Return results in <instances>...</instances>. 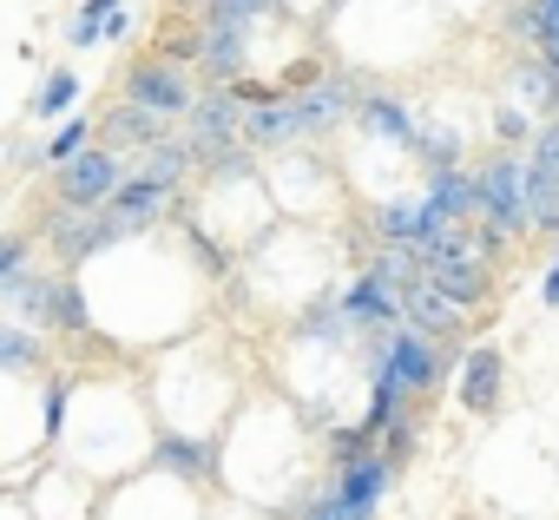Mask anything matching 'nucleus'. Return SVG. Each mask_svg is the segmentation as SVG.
Wrapping results in <instances>:
<instances>
[{
    "label": "nucleus",
    "mask_w": 559,
    "mask_h": 520,
    "mask_svg": "<svg viewBox=\"0 0 559 520\" xmlns=\"http://www.w3.org/2000/svg\"><path fill=\"white\" fill-rule=\"evenodd\" d=\"M53 330H67V336L93 330V304H86L80 277H67V271H60V291H53Z\"/></svg>",
    "instance_id": "28"
},
{
    "label": "nucleus",
    "mask_w": 559,
    "mask_h": 520,
    "mask_svg": "<svg viewBox=\"0 0 559 520\" xmlns=\"http://www.w3.org/2000/svg\"><path fill=\"white\" fill-rule=\"evenodd\" d=\"M369 428H330V454H336V468H349V461H362L369 454Z\"/></svg>",
    "instance_id": "32"
},
{
    "label": "nucleus",
    "mask_w": 559,
    "mask_h": 520,
    "mask_svg": "<svg viewBox=\"0 0 559 520\" xmlns=\"http://www.w3.org/2000/svg\"><path fill=\"white\" fill-rule=\"evenodd\" d=\"M171 139V119H158V113H145V106H132V99H119L106 119H99V145L106 152H152V145H165Z\"/></svg>",
    "instance_id": "13"
},
{
    "label": "nucleus",
    "mask_w": 559,
    "mask_h": 520,
    "mask_svg": "<svg viewBox=\"0 0 559 520\" xmlns=\"http://www.w3.org/2000/svg\"><path fill=\"white\" fill-rule=\"evenodd\" d=\"M40 231H47L53 257L67 264V277H73L80 264H93V257H106L112 244H126V231L112 224V211H67V204H53V211L40 217Z\"/></svg>",
    "instance_id": "4"
},
{
    "label": "nucleus",
    "mask_w": 559,
    "mask_h": 520,
    "mask_svg": "<svg viewBox=\"0 0 559 520\" xmlns=\"http://www.w3.org/2000/svg\"><path fill=\"white\" fill-rule=\"evenodd\" d=\"M73 106H80V73L73 67H53L40 80V93H34V119H67Z\"/></svg>",
    "instance_id": "26"
},
{
    "label": "nucleus",
    "mask_w": 559,
    "mask_h": 520,
    "mask_svg": "<svg viewBox=\"0 0 559 520\" xmlns=\"http://www.w3.org/2000/svg\"><path fill=\"white\" fill-rule=\"evenodd\" d=\"M369 271H376L382 284H395L402 297H408V291H415V284L428 277V271H421V250H415V244H376V257H369Z\"/></svg>",
    "instance_id": "24"
},
{
    "label": "nucleus",
    "mask_w": 559,
    "mask_h": 520,
    "mask_svg": "<svg viewBox=\"0 0 559 520\" xmlns=\"http://www.w3.org/2000/svg\"><path fill=\"white\" fill-rule=\"evenodd\" d=\"M119 93H126L132 106H145V113L171 119V126H185V119H191V106L204 99V86L191 80V67H178V60H165V54L132 60V67H126V80H119Z\"/></svg>",
    "instance_id": "2"
},
{
    "label": "nucleus",
    "mask_w": 559,
    "mask_h": 520,
    "mask_svg": "<svg viewBox=\"0 0 559 520\" xmlns=\"http://www.w3.org/2000/svg\"><path fill=\"white\" fill-rule=\"evenodd\" d=\"M421 271H428V284H435L441 297H454L461 310H474V304H487V291H493V277H487V257H474V250H448V257H421Z\"/></svg>",
    "instance_id": "11"
},
{
    "label": "nucleus",
    "mask_w": 559,
    "mask_h": 520,
    "mask_svg": "<svg viewBox=\"0 0 559 520\" xmlns=\"http://www.w3.org/2000/svg\"><path fill=\"white\" fill-rule=\"evenodd\" d=\"M336 304H343V317H349V330H356V336H382V330H402V323H408L402 291H395V284H382L376 271H362Z\"/></svg>",
    "instance_id": "9"
},
{
    "label": "nucleus",
    "mask_w": 559,
    "mask_h": 520,
    "mask_svg": "<svg viewBox=\"0 0 559 520\" xmlns=\"http://www.w3.org/2000/svg\"><path fill=\"white\" fill-rule=\"evenodd\" d=\"M191 172H198V158H191L185 139H165V145H152V152L139 158V178H152V185H165V191H185Z\"/></svg>",
    "instance_id": "22"
},
{
    "label": "nucleus",
    "mask_w": 559,
    "mask_h": 520,
    "mask_svg": "<svg viewBox=\"0 0 559 520\" xmlns=\"http://www.w3.org/2000/svg\"><path fill=\"white\" fill-rule=\"evenodd\" d=\"M402 310H408V330H421V336H435V343H448V336H461V330H467V310H461L454 297H441L428 277L402 297Z\"/></svg>",
    "instance_id": "16"
},
{
    "label": "nucleus",
    "mask_w": 559,
    "mask_h": 520,
    "mask_svg": "<svg viewBox=\"0 0 559 520\" xmlns=\"http://www.w3.org/2000/svg\"><path fill=\"white\" fill-rule=\"evenodd\" d=\"M493 139H500V145H520V139H539V126H533V113H520V106H493Z\"/></svg>",
    "instance_id": "30"
},
{
    "label": "nucleus",
    "mask_w": 559,
    "mask_h": 520,
    "mask_svg": "<svg viewBox=\"0 0 559 520\" xmlns=\"http://www.w3.org/2000/svg\"><path fill=\"white\" fill-rule=\"evenodd\" d=\"M474 185H480V224H493L500 237H526V231H533V224H526V158L493 152V158L474 172Z\"/></svg>",
    "instance_id": "5"
},
{
    "label": "nucleus",
    "mask_w": 559,
    "mask_h": 520,
    "mask_svg": "<svg viewBox=\"0 0 559 520\" xmlns=\"http://www.w3.org/2000/svg\"><path fill=\"white\" fill-rule=\"evenodd\" d=\"M40 409H47V415H40V428H47V441H53V435L67 428V382H60V376L47 382V402H40Z\"/></svg>",
    "instance_id": "33"
},
{
    "label": "nucleus",
    "mask_w": 559,
    "mask_h": 520,
    "mask_svg": "<svg viewBox=\"0 0 559 520\" xmlns=\"http://www.w3.org/2000/svg\"><path fill=\"white\" fill-rule=\"evenodd\" d=\"M539 297H546V310H559V257H552V271L539 277Z\"/></svg>",
    "instance_id": "35"
},
{
    "label": "nucleus",
    "mask_w": 559,
    "mask_h": 520,
    "mask_svg": "<svg viewBox=\"0 0 559 520\" xmlns=\"http://www.w3.org/2000/svg\"><path fill=\"white\" fill-rule=\"evenodd\" d=\"M356 126L369 132V139H382V145H415V113H408V99H395V93H362V106H356Z\"/></svg>",
    "instance_id": "19"
},
{
    "label": "nucleus",
    "mask_w": 559,
    "mask_h": 520,
    "mask_svg": "<svg viewBox=\"0 0 559 520\" xmlns=\"http://www.w3.org/2000/svg\"><path fill=\"white\" fill-rule=\"evenodd\" d=\"M53 291H60V277L21 271V277L0 284V304H8V317H14L21 330H53Z\"/></svg>",
    "instance_id": "15"
},
{
    "label": "nucleus",
    "mask_w": 559,
    "mask_h": 520,
    "mask_svg": "<svg viewBox=\"0 0 559 520\" xmlns=\"http://www.w3.org/2000/svg\"><path fill=\"white\" fill-rule=\"evenodd\" d=\"M369 376L376 382H389L402 402H415V395H435L441 382H448V350L435 343V336H421V330H382V336H369Z\"/></svg>",
    "instance_id": "1"
},
{
    "label": "nucleus",
    "mask_w": 559,
    "mask_h": 520,
    "mask_svg": "<svg viewBox=\"0 0 559 520\" xmlns=\"http://www.w3.org/2000/svg\"><path fill=\"white\" fill-rule=\"evenodd\" d=\"M369 217H376L382 244H415L421 250V237H428V198H382Z\"/></svg>",
    "instance_id": "21"
},
{
    "label": "nucleus",
    "mask_w": 559,
    "mask_h": 520,
    "mask_svg": "<svg viewBox=\"0 0 559 520\" xmlns=\"http://www.w3.org/2000/svg\"><path fill=\"white\" fill-rule=\"evenodd\" d=\"M526 224L559 231V126H539L526 145Z\"/></svg>",
    "instance_id": "8"
},
{
    "label": "nucleus",
    "mask_w": 559,
    "mask_h": 520,
    "mask_svg": "<svg viewBox=\"0 0 559 520\" xmlns=\"http://www.w3.org/2000/svg\"><path fill=\"white\" fill-rule=\"evenodd\" d=\"M395 461L382 454V448H369L362 461H349V468H336V481H330V494H336V513L349 520V513H376L382 507V494L395 487Z\"/></svg>",
    "instance_id": "10"
},
{
    "label": "nucleus",
    "mask_w": 559,
    "mask_h": 520,
    "mask_svg": "<svg viewBox=\"0 0 559 520\" xmlns=\"http://www.w3.org/2000/svg\"><path fill=\"white\" fill-rule=\"evenodd\" d=\"M152 468H165V474L185 481V487H204V481H211V448H204L198 435L158 428V441H152Z\"/></svg>",
    "instance_id": "18"
},
{
    "label": "nucleus",
    "mask_w": 559,
    "mask_h": 520,
    "mask_svg": "<svg viewBox=\"0 0 559 520\" xmlns=\"http://www.w3.org/2000/svg\"><path fill=\"white\" fill-rule=\"evenodd\" d=\"M171 8H211V0H171Z\"/></svg>",
    "instance_id": "37"
},
{
    "label": "nucleus",
    "mask_w": 559,
    "mask_h": 520,
    "mask_svg": "<svg viewBox=\"0 0 559 520\" xmlns=\"http://www.w3.org/2000/svg\"><path fill=\"white\" fill-rule=\"evenodd\" d=\"M507 86H513V106H520V113H539L546 126L559 119V73H552L539 54H533V60H520V67L507 73Z\"/></svg>",
    "instance_id": "20"
},
{
    "label": "nucleus",
    "mask_w": 559,
    "mask_h": 520,
    "mask_svg": "<svg viewBox=\"0 0 559 520\" xmlns=\"http://www.w3.org/2000/svg\"><path fill=\"white\" fill-rule=\"evenodd\" d=\"M34 369H47V343H40V330L0 323V376H34Z\"/></svg>",
    "instance_id": "23"
},
{
    "label": "nucleus",
    "mask_w": 559,
    "mask_h": 520,
    "mask_svg": "<svg viewBox=\"0 0 559 520\" xmlns=\"http://www.w3.org/2000/svg\"><path fill=\"white\" fill-rule=\"evenodd\" d=\"M284 0H211L204 8V27H224V34H250L257 21H276Z\"/></svg>",
    "instance_id": "25"
},
{
    "label": "nucleus",
    "mask_w": 559,
    "mask_h": 520,
    "mask_svg": "<svg viewBox=\"0 0 559 520\" xmlns=\"http://www.w3.org/2000/svg\"><path fill=\"white\" fill-rule=\"evenodd\" d=\"M171 204H178V191H165V185H152V178H139V172H132V178L112 191V204H106V211H112V224H119L126 237H139V231H152Z\"/></svg>",
    "instance_id": "14"
},
{
    "label": "nucleus",
    "mask_w": 559,
    "mask_h": 520,
    "mask_svg": "<svg viewBox=\"0 0 559 520\" xmlns=\"http://www.w3.org/2000/svg\"><path fill=\"white\" fill-rule=\"evenodd\" d=\"M27 231H0V284H8V277H21L27 271Z\"/></svg>",
    "instance_id": "31"
},
{
    "label": "nucleus",
    "mask_w": 559,
    "mask_h": 520,
    "mask_svg": "<svg viewBox=\"0 0 559 520\" xmlns=\"http://www.w3.org/2000/svg\"><path fill=\"white\" fill-rule=\"evenodd\" d=\"M382 454H389L395 468H408V454H415V415H408V422H395V428L382 435Z\"/></svg>",
    "instance_id": "34"
},
{
    "label": "nucleus",
    "mask_w": 559,
    "mask_h": 520,
    "mask_svg": "<svg viewBox=\"0 0 559 520\" xmlns=\"http://www.w3.org/2000/svg\"><path fill=\"white\" fill-rule=\"evenodd\" d=\"M198 73H204V86H237V80H250V34H224V27H204V54H198Z\"/></svg>",
    "instance_id": "17"
},
{
    "label": "nucleus",
    "mask_w": 559,
    "mask_h": 520,
    "mask_svg": "<svg viewBox=\"0 0 559 520\" xmlns=\"http://www.w3.org/2000/svg\"><path fill=\"white\" fill-rule=\"evenodd\" d=\"M93 139H99V119H86V113H80V119H67V126L53 132V145L40 152V165H53V172H60V165H73V158H86V152H93Z\"/></svg>",
    "instance_id": "27"
},
{
    "label": "nucleus",
    "mask_w": 559,
    "mask_h": 520,
    "mask_svg": "<svg viewBox=\"0 0 559 520\" xmlns=\"http://www.w3.org/2000/svg\"><path fill=\"white\" fill-rule=\"evenodd\" d=\"M119 185H126L119 152L93 145L86 158H73V165H60V172H53V204H67V211H106Z\"/></svg>",
    "instance_id": "6"
},
{
    "label": "nucleus",
    "mask_w": 559,
    "mask_h": 520,
    "mask_svg": "<svg viewBox=\"0 0 559 520\" xmlns=\"http://www.w3.org/2000/svg\"><path fill=\"white\" fill-rule=\"evenodd\" d=\"M500 389H507V356H500L493 343L467 350V356H461V382H454L461 409H467V415H493V409H500Z\"/></svg>",
    "instance_id": "12"
},
{
    "label": "nucleus",
    "mask_w": 559,
    "mask_h": 520,
    "mask_svg": "<svg viewBox=\"0 0 559 520\" xmlns=\"http://www.w3.org/2000/svg\"><path fill=\"white\" fill-rule=\"evenodd\" d=\"M552 126H559V119H552Z\"/></svg>",
    "instance_id": "38"
},
{
    "label": "nucleus",
    "mask_w": 559,
    "mask_h": 520,
    "mask_svg": "<svg viewBox=\"0 0 559 520\" xmlns=\"http://www.w3.org/2000/svg\"><path fill=\"white\" fill-rule=\"evenodd\" d=\"M198 158V172H217L230 152H243V99L230 86H204V99L191 106L185 132H178Z\"/></svg>",
    "instance_id": "3"
},
{
    "label": "nucleus",
    "mask_w": 559,
    "mask_h": 520,
    "mask_svg": "<svg viewBox=\"0 0 559 520\" xmlns=\"http://www.w3.org/2000/svg\"><path fill=\"white\" fill-rule=\"evenodd\" d=\"M132 34V14H106V40H126Z\"/></svg>",
    "instance_id": "36"
},
{
    "label": "nucleus",
    "mask_w": 559,
    "mask_h": 520,
    "mask_svg": "<svg viewBox=\"0 0 559 520\" xmlns=\"http://www.w3.org/2000/svg\"><path fill=\"white\" fill-rule=\"evenodd\" d=\"M415 158L435 165V172H454V165H461V132H454V126H421V132H415Z\"/></svg>",
    "instance_id": "29"
},
{
    "label": "nucleus",
    "mask_w": 559,
    "mask_h": 520,
    "mask_svg": "<svg viewBox=\"0 0 559 520\" xmlns=\"http://www.w3.org/2000/svg\"><path fill=\"white\" fill-rule=\"evenodd\" d=\"M356 106H362V93H356V80H343V73H330V80H317V86H304V93H284V113H290V132H297V139H323V132L343 126Z\"/></svg>",
    "instance_id": "7"
}]
</instances>
